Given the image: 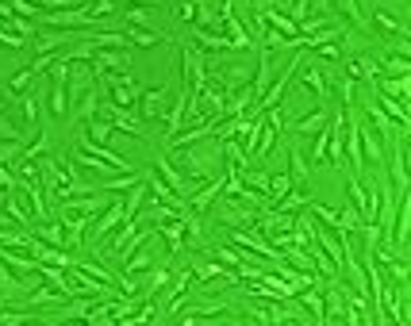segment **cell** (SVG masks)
<instances>
[{"instance_id": "cell-6", "label": "cell", "mask_w": 411, "mask_h": 326, "mask_svg": "<svg viewBox=\"0 0 411 326\" xmlns=\"http://www.w3.org/2000/svg\"><path fill=\"white\" fill-rule=\"evenodd\" d=\"M220 23H223V35L231 39V47H234V50H250V47H254L250 31L242 28L239 12H234V0H223V4H220Z\"/></svg>"}, {"instance_id": "cell-8", "label": "cell", "mask_w": 411, "mask_h": 326, "mask_svg": "<svg viewBox=\"0 0 411 326\" xmlns=\"http://www.w3.org/2000/svg\"><path fill=\"white\" fill-rule=\"evenodd\" d=\"M192 47H200L204 54H234V47H231V39L227 35H215V31H208V28H192Z\"/></svg>"}, {"instance_id": "cell-13", "label": "cell", "mask_w": 411, "mask_h": 326, "mask_svg": "<svg viewBox=\"0 0 411 326\" xmlns=\"http://www.w3.org/2000/svg\"><path fill=\"white\" fill-rule=\"evenodd\" d=\"M116 4L119 8H131V4H146V8H150V4H165V0H116Z\"/></svg>"}, {"instance_id": "cell-7", "label": "cell", "mask_w": 411, "mask_h": 326, "mask_svg": "<svg viewBox=\"0 0 411 326\" xmlns=\"http://www.w3.org/2000/svg\"><path fill=\"white\" fill-rule=\"evenodd\" d=\"M327 119H330V108H327V104H316V108H308V111H300V116H292L285 127L292 131V135H316V131H319Z\"/></svg>"}, {"instance_id": "cell-10", "label": "cell", "mask_w": 411, "mask_h": 326, "mask_svg": "<svg viewBox=\"0 0 411 326\" xmlns=\"http://www.w3.org/2000/svg\"><path fill=\"white\" fill-rule=\"evenodd\" d=\"M285 150H288V181H292V188H308V173H311L308 157L300 154L296 143H285Z\"/></svg>"}, {"instance_id": "cell-12", "label": "cell", "mask_w": 411, "mask_h": 326, "mask_svg": "<svg viewBox=\"0 0 411 326\" xmlns=\"http://www.w3.org/2000/svg\"><path fill=\"white\" fill-rule=\"evenodd\" d=\"M288 188H292V181H288V173H273V177H269V204H277V200H281ZM269 204H266V207H269Z\"/></svg>"}, {"instance_id": "cell-9", "label": "cell", "mask_w": 411, "mask_h": 326, "mask_svg": "<svg viewBox=\"0 0 411 326\" xmlns=\"http://www.w3.org/2000/svg\"><path fill=\"white\" fill-rule=\"evenodd\" d=\"M296 77H300V85H304V89H308L311 96H319V104H327V100H330V77L323 73L319 66H308V69L300 66V73H296Z\"/></svg>"}, {"instance_id": "cell-4", "label": "cell", "mask_w": 411, "mask_h": 326, "mask_svg": "<svg viewBox=\"0 0 411 326\" xmlns=\"http://www.w3.org/2000/svg\"><path fill=\"white\" fill-rule=\"evenodd\" d=\"M369 20H373V35H377L381 42L388 39L392 47H407V23L400 20L396 12H388V8H381V4H377Z\"/></svg>"}, {"instance_id": "cell-3", "label": "cell", "mask_w": 411, "mask_h": 326, "mask_svg": "<svg viewBox=\"0 0 411 326\" xmlns=\"http://www.w3.org/2000/svg\"><path fill=\"white\" fill-rule=\"evenodd\" d=\"M208 81H215L227 96H231V92H239L242 85L254 81V66H250V61H220V66H212Z\"/></svg>"}, {"instance_id": "cell-5", "label": "cell", "mask_w": 411, "mask_h": 326, "mask_svg": "<svg viewBox=\"0 0 411 326\" xmlns=\"http://www.w3.org/2000/svg\"><path fill=\"white\" fill-rule=\"evenodd\" d=\"M127 219V211H124V200H108V207L100 211V215H93V223H89V246H96L100 238H108L112 231H116L119 223Z\"/></svg>"}, {"instance_id": "cell-11", "label": "cell", "mask_w": 411, "mask_h": 326, "mask_svg": "<svg viewBox=\"0 0 411 326\" xmlns=\"http://www.w3.org/2000/svg\"><path fill=\"white\" fill-rule=\"evenodd\" d=\"M112 135H116V127H112L108 119H100V116L85 119V135H81V138H89V143H100V146H108V143H112Z\"/></svg>"}, {"instance_id": "cell-1", "label": "cell", "mask_w": 411, "mask_h": 326, "mask_svg": "<svg viewBox=\"0 0 411 326\" xmlns=\"http://www.w3.org/2000/svg\"><path fill=\"white\" fill-rule=\"evenodd\" d=\"M173 157L185 165V173H192V181H196V184L208 181V177H215V173H223V143L215 135L196 138V146L173 150Z\"/></svg>"}, {"instance_id": "cell-2", "label": "cell", "mask_w": 411, "mask_h": 326, "mask_svg": "<svg viewBox=\"0 0 411 326\" xmlns=\"http://www.w3.org/2000/svg\"><path fill=\"white\" fill-rule=\"evenodd\" d=\"M169 100H173L169 85H150V89L138 92V100H135V116L143 119V123H162L165 108H169Z\"/></svg>"}]
</instances>
